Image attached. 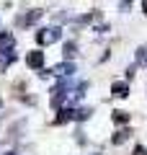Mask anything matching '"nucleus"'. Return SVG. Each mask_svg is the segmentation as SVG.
<instances>
[{
    "label": "nucleus",
    "instance_id": "1",
    "mask_svg": "<svg viewBox=\"0 0 147 155\" xmlns=\"http://www.w3.org/2000/svg\"><path fill=\"white\" fill-rule=\"evenodd\" d=\"M60 36H62V31L60 28H41V31L36 34V41L39 44H54V41H60Z\"/></svg>",
    "mask_w": 147,
    "mask_h": 155
},
{
    "label": "nucleus",
    "instance_id": "2",
    "mask_svg": "<svg viewBox=\"0 0 147 155\" xmlns=\"http://www.w3.org/2000/svg\"><path fill=\"white\" fill-rule=\"evenodd\" d=\"M26 62H28V65H31V67H41L44 65V52H28V54H26Z\"/></svg>",
    "mask_w": 147,
    "mask_h": 155
},
{
    "label": "nucleus",
    "instance_id": "3",
    "mask_svg": "<svg viewBox=\"0 0 147 155\" xmlns=\"http://www.w3.org/2000/svg\"><path fill=\"white\" fill-rule=\"evenodd\" d=\"M114 96L116 98H126L129 96V85L126 83H114Z\"/></svg>",
    "mask_w": 147,
    "mask_h": 155
},
{
    "label": "nucleus",
    "instance_id": "4",
    "mask_svg": "<svg viewBox=\"0 0 147 155\" xmlns=\"http://www.w3.org/2000/svg\"><path fill=\"white\" fill-rule=\"evenodd\" d=\"M52 72H57V75H72V72H75V67H72L70 62H62V65H57Z\"/></svg>",
    "mask_w": 147,
    "mask_h": 155
},
{
    "label": "nucleus",
    "instance_id": "5",
    "mask_svg": "<svg viewBox=\"0 0 147 155\" xmlns=\"http://www.w3.org/2000/svg\"><path fill=\"white\" fill-rule=\"evenodd\" d=\"M0 49H13V36L11 34H0Z\"/></svg>",
    "mask_w": 147,
    "mask_h": 155
},
{
    "label": "nucleus",
    "instance_id": "6",
    "mask_svg": "<svg viewBox=\"0 0 147 155\" xmlns=\"http://www.w3.org/2000/svg\"><path fill=\"white\" fill-rule=\"evenodd\" d=\"M114 122H116V124L129 122V114H126V111H114Z\"/></svg>",
    "mask_w": 147,
    "mask_h": 155
},
{
    "label": "nucleus",
    "instance_id": "7",
    "mask_svg": "<svg viewBox=\"0 0 147 155\" xmlns=\"http://www.w3.org/2000/svg\"><path fill=\"white\" fill-rule=\"evenodd\" d=\"M39 16H41V11H31L28 16H23V18H21V23H34Z\"/></svg>",
    "mask_w": 147,
    "mask_h": 155
},
{
    "label": "nucleus",
    "instance_id": "8",
    "mask_svg": "<svg viewBox=\"0 0 147 155\" xmlns=\"http://www.w3.org/2000/svg\"><path fill=\"white\" fill-rule=\"evenodd\" d=\"M126 137H129V132H126V129H121V132H116V134H114V145H121V142H124Z\"/></svg>",
    "mask_w": 147,
    "mask_h": 155
},
{
    "label": "nucleus",
    "instance_id": "9",
    "mask_svg": "<svg viewBox=\"0 0 147 155\" xmlns=\"http://www.w3.org/2000/svg\"><path fill=\"white\" fill-rule=\"evenodd\" d=\"M67 57H70V60L75 57V44H72V41H67V44H65V60H67Z\"/></svg>",
    "mask_w": 147,
    "mask_h": 155
},
{
    "label": "nucleus",
    "instance_id": "10",
    "mask_svg": "<svg viewBox=\"0 0 147 155\" xmlns=\"http://www.w3.org/2000/svg\"><path fill=\"white\" fill-rule=\"evenodd\" d=\"M134 155H147V150H145V147H137V150H134Z\"/></svg>",
    "mask_w": 147,
    "mask_h": 155
},
{
    "label": "nucleus",
    "instance_id": "11",
    "mask_svg": "<svg viewBox=\"0 0 147 155\" xmlns=\"http://www.w3.org/2000/svg\"><path fill=\"white\" fill-rule=\"evenodd\" d=\"M142 8H145V16H147V0H142Z\"/></svg>",
    "mask_w": 147,
    "mask_h": 155
},
{
    "label": "nucleus",
    "instance_id": "12",
    "mask_svg": "<svg viewBox=\"0 0 147 155\" xmlns=\"http://www.w3.org/2000/svg\"><path fill=\"white\" fill-rule=\"evenodd\" d=\"M145 52H147V49H145ZM145 65H147V57H145Z\"/></svg>",
    "mask_w": 147,
    "mask_h": 155
}]
</instances>
